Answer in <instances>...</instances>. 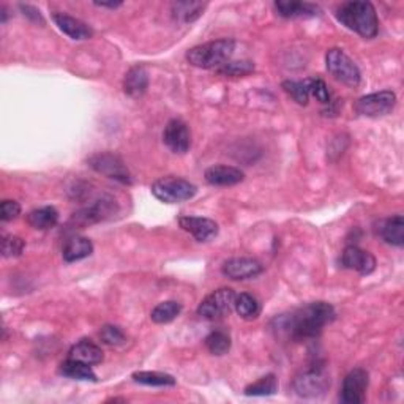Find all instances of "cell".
Returning <instances> with one entry per match:
<instances>
[{
    "instance_id": "1",
    "label": "cell",
    "mask_w": 404,
    "mask_h": 404,
    "mask_svg": "<svg viewBox=\"0 0 404 404\" xmlns=\"http://www.w3.org/2000/svg\"><path fill=\"white\" fill-rule=\"evenodd\" d=\"M335 308L327 302H313L300 307L289 314H281L273 321V329L286 334L294 341L313 340L321 335L324 327L335 321Z\"/></svg>"
},
{
    "instance_id": "2",
    "label": "cell",
    "mask_w": 404,
    "mask_h": 404,
    "mask_svg": "<svg viewBox=\"0 0 404 404\" xmlns=\"http://www.w3.org/2000/svg\"><path fill=\"white\" fill-rule=\"evenodd\" d=\"M336 19L363 38H374L379 32V19L371 2H344L336 9Z\"/></svg>"
},
{
    "instance_id": "3",
    "label": "cell",
    "mask_w": 404,
    "mask_h": 404,
    "mask_svg": "<svg viewBox=\"0 0 404 404\" xmlns=\"http://www.w3.org/2000/svg\"><path fill=\"white\" fill-rule=\"evenodd\" d=\"M235 41L233 38H221L204 45L191 48L186 53V60L190 65L204 70H218L228 63L234 54Z\"/></svg>"
},
{
    "instance_id": "4",
    "label": "cell",
    "mask_w": 404,
    "mask_h": 404,
    "mask_svg": "<svg viewBox=\"0 0 404 404\" xmlns=\"http://www.w3.org/2000/svg\"><path fill=\"white\" fill-rule=\"evenodd\" d=\"M196 193V185L176 176H166L152 184V194L164 204H180L194 198Z\"/></svg>"
},
{
    "instance_id": "5",
    "label": "cell",
    "mask_w": 404,
    "mask_h": 404,
    "mask_svg": "<svg viewBox=\"0 0 404 404\" xmlns=\"http://www.w3.org/2000/svg\"><path fill=\"white\" fill-rule=\"evenodd\" d=\"M292 388L302 398H317V396H322L330 388V376L326 368L316 363L294 379Z\"/></svg>"
},
{
    "instance_id": "6",
    "label": "cell",
    "mask_w": 404,
    "mask_h": 404,
    "mask_svg": "<svg viewBox=\"0 0 404 404\" xmlns=\"http://www.w3.org/2000/svg\"><path fill=\"white\" fill-rule=\"evenodd\" d=\"M326 65L329 73L334 76L336 81L348 85V87H358L360 81H362V73H360L356 62H354L344 51L338 48L329 49L326 55Z\"/></svg>"
},
{
    "instance_id": "7",
    "label": "cell",
    "mask_w": 404,
    "mask_h": 404,
    "mask_svg": "<svg viewBox=\"0 0 404 404\" xmlns=\"http://www.w3.org/2000/svg\"><path fill=\"white\" fill-rule=\"evenodd\" d=\"M87 163L93 171L98 172L101 176L115 180V182L124 185L133 184L132 172L128 171L124 160H122L119 155L111 154V152H100V154L92 155Z\"/></svg>"
},
{
    "instance_id": "8",
    "label": "cell",
    "mask_w": 404,
    "mask_h": 404,
    "mask_svg": "<svg viewBox=\"0 0 404 404\" xmlns=\"http://www.w3.org/2000/svg\"><path fill=\"white\" fill-rule=\"evenodd\" d=\"M235 291L230 287H220L211 292L207 297L199 303L198 314L208 321H218L230 314L234 309Z\"/></svg>"
},
{
    "instance_id": "9",
    "label": "cell",
    "mask_w": 404,
    "mask_h": 404,
    "mask_svg": "<svg viewBox=\"0 0 404 404\" xmlns=\"http://www.w3.org/2000/svg\"><path fill=\"white\" fill-rule=\"evenodd\" d=\"M396 105V95L392 90H381L370 93L357 100L356 111L365 117H382L393 111Z\"/></svg>"
},
{
    "instance_id": "10",
    "label": "cell",
    "mask_w": 404,
    "mask_h": 404,
    "mask_svg": "<svg viewBox=\"0 0 404 404\" xmlns=\"http://www.w3.org/2000/svg\"><path fill=\"white\" fill-rule=\"evenodd\" d=\"M370 386V374L363 368H356L348 373L343 381L340 400L344 404H362L366 400V390Z\"/></svg>"
},
{
    "instance_id": "11",
    "label": "cell",
    "mask_w": 404,
    "mask_h": 404,
    "mask_svg": "<svg viewBox=\"0 0 404 404\" xmlns=\"http://www.w3.org/2000/svg\"><path fill=\"white\" fill-rule=\"evenodd\" d=\"M115 212H117V202H115L111 196H103L93 202L92 206L75 213L73 221L78 226L95 225V223L110 218V216H112Z\"/></svg>"
},
{
    "instance_id": "12",
    "label": "cell",
    "mask_w": 404,
    "mask_h": 404,
    "mask_svg": "<svg viewBox=\"0 0 404 404\" xmlns=\"http://www.w3.org/2000/svg\"><path fill=\"white\" fill-rule=\"evenodd\" d=\"M264 272L262 264L253 257H233L223 262L221 273L229 280L242 281L256 278Z\"/></svg>"
},
{
    "instance_id": "13",
    "label": "cell",
    "mask_w": 404,
    "mask_h": 404,
    "mask_svg": "<svg viewBox=\"0 0 404 404\" xmlns=\"http://www.w3.org/2000/svg\"><path fill=\"white\" fill-rule=\"evenodd\" d=\"M163 141L174 154H186L191 147V133L184 120L174 119L166 125Z\"/></svg>"
},
{
    "instance_id": "14",
    "label": "cell",
    "mask_w": 404,
    "mask_h": 404,
    "mask_svg": "<svg viewBox=\"0 0 404 404\" xmlns=\"http://www.w3.org/2000/svg\"><path fill=\"white\" fill-rule=\"evenodd\" d=\"M341 265L344 269H351L358 272L360 275H370L376 269V257L370 251L351 245L341 255Z\"/></svg>"
},
{
    "instance_id": "15",
    "label": "cell",
    "mask_w": 404,
    "mask_h": 404,
    "mask_svg": "<svg viewBox=\"0 0 404 404\" xmlns=\"http://www.w3.org/2000/svg\"><path fill=\"white\" fill-rule=\"evenodd\" d=\"M179 225L198 242H208L218 235V225L204 216H182L179 218Z\"/></svg>"
},
{
    "instance_id": "16",
    "label": "cell",
    "mask_w": 404,
    "mask_h": 404,
    "mask_svg": "<svg viewBox=\"0 0 404 404\" xmlns=\"http://www.w3.org/2000/svg\"><path fill=\"white\" fill-rule=\"evenodd\" d=\"M206 182L213 186H233L245 180V172L234 166L216 164L204 172Z\"/></svg>"
},
{
    "instance_id": "17",
    "label": "cell",
    "mask_w": 404,
    "mask_h": 404,
    "mask_svg": "<svg viewBox=\"0 0 404 404\" xmlns=\"http://www.w3.org/2000/svg\"><path fill=\"white\" fill-rule=\"evenodd\" d=\"M53 19L55 26L59 27L65 35H68L71 40H89L93 37V31L90 26L83 23L81 19L70 16L67 13L57 11L53 14Z\"/></svg>"
},
{
    "instance_id": "18",
    "label": "cell",
    "mask_w": 404,
    "mask_h": 404,
    "mask_svg": "<svg viewBox=\"0 0 404 404\" xmlns=\"http://www.w3.org/2000/svg\"><path fill=\"white\" fill-rule=\"evenodd\" d=\"M149 87V75L142 65H134L129 68L124 79V92L129 98H141Z\"/></svg>"
},
{
    "instance_id": "19",
    "label": "cell",
    "mask_w": 404,
    "mask_h": 404,
    "mask_svg": "<svg viewBox=\"0 0 404 404\" xmlns=\"http://www.w3.org/2000/svg\"><path fill=\"white\" fill-rule=\"evenodd\" d=\"M68 358H75L87 365H98L103 362L105 356L100 346L92 343L90 340H81L75 346H71V349L68 352Z\"/></svg>"
},
{
    "instance_id": "20",
    "label": "cell",
    "mask_w": 404,
    "mask_h": 404,
    "mask_svg": "<svg viewBox=\"0 0 404 404\" xmlns=\"http://www.w3.org/2000/svg\"><path fill=\"white\" fill-rule=\"evenodd\" d=\"M92 253H93V245L90 239H87V237L75 235L70 237V239L65 242L62 255L67 262H76L81 261V259L89 257Z\"/></svg>"
},
{
    "instance_id": "21",
    "label": "cell",
    "mask_w": 404,
    "mask_h": 404,
    "mask_svg": "<svg viewBox=\"0 0 404 404\" xmlns=\"http://www.w3.org/2000/svg\"><path fill=\"white\" fill-rule=\"evenodd\" d=\"M275 10L283 18H313L319 14V6L309 2H275Z\"/></svg>"
},
{
    "instance_id": "22",
    "label": "cell",
    "mask_w": 404,
    "mask_h": 404,
    "mask_svg": "<svg viewBox=\"0 0 404 404\" xmlns=\"http://www.w3.org/2000/svg\"><path fill=\"white\" fill-rule=\"evenodd\" d=\"M379 234L384 242L393 247H403L404 245V220L401 215H395L381 223Z\"/></svg>"
},
{
    "instance_id": "23",
    "label": "cell",
    "mask_w": 404,
    "mask_h": 404,
    "mask_svg": "<svg viewBox=\"0 0 404 404\" xmlns=\"http://www.w3.org/2000/svg\"><path fill=\"white\" fill-rule=\"evenodd\" d=\"M27 223L28 226L38 230L53 229L59 223V212L51 206L35 208V211L27 215Z\"/></svg>"
},
{
    "instance_id": "24",
    "label": "cell",
    "mask_w": 404,
    "mask_h": 404,
    "mask_svg": "<svg viewBox=\"0 0 404 404\" xmlns=\"http://www.w3.org/2000/svg\"><path fill=\"white\" fill-rule=\"evenodd\" d=\"M59 373L65 378L70 379H76V381H90V382H97V374L93 373V370L90 368V365L79 362V360L75 358H68L60 365Z\"/></svg>"
},
{
    "instance_id": "25",
    "label": "cell",
    "mask_w": 404,
    "mask_h": 404,
    "mask_svg": "<svg viewBox=\"0 0 404 404\" xmlns=\"http://www.w3.org/2000/svg\"><path fill=\"white\" fill-rule=\"evenodd\" d=\"M207 9L206 2H176L172 4V16L182 23H194Z\"/></svg>"
},
{
    "instance_id": "26",
    "label": "cell",
    "mask_w": 404,
    "mask_h": 404,
    "mask_svg": "<svg viewBox=\"0 0 404 404\" xmlns=\"http://www.w3.org/2000/svg\"><path fill=\"white\" fill-rule=\"evenodd\" d=\"M234 309L240 317L247 321H253L261 314V303L255 297V295L242 292L239 295H235L234 302Z\"/></svg>"
},
{
    "instance_id": "27",
    "label": "cell",
    "mask_w": 404,
    "mask_h": 404,
    "mask_svg": "<svg viewBox=\"0 0 404 404\" xmlns=\"http://www.w3.org/2000/svg\"><path fill=\"white\" fill-rule=\"evenodd\" d=\"M182 313V303L176 300L161 302L152 309L150 319L155 324H169L176 319V317Z\"/></svg>"
},
{
    "instance_id": "28",
    "label": "cell",
    "mask_w": 404,
    "mask_h": 404,
    "mask_svg": "<svg viewBox=\"0 0 404 404\" xmlns=\"http://www.w3.org/2000/svg\"><path fill=\"white\" fill-rule=\"evenodd\" d=\"M133 381L149 387H174L176 379L168 373L160 371H136L133 373Z\"/></svg>"
},
{
    "instance_id": "29",
    "label": "cell",
    "mask_w": 404,
    "mask_h": 404,
    "mask_svg": "<svg viewBox=\"0 0 404 404\" xmlns=\"http://www.w3.org/2000/svg\"><path fill=\"white\" fill-rule=\"evenodd\" d=\"M278 390V379L275 374H267L256 382H253L245 388V395L248 396H270Z\"/></svg>"
},
{
    "instance_id": "30",
    "label": "cell",
    "mask_w": 404,
    "mask_h": 404,
    "mask_svg": "<svg viewBox=\"0 0 404 404\" xmlns=\"http://www.w3.org/2000/svg\"><path fill=\"white\" fill-rule=\"evenodd\" d=\"M206 348L213 356H225L230 349V336L223 330H213L206 336Z\"/></svg>"
},
{
    "instance_id": "31",
    "label": "cell",
    "mask_w": 404,
    "mask_h": 404,
    "mask_svg": "<svg viewBox=\"0 0 404 404\" xmlns=\"http://www.w3.org/2000/svg\"><path fill=\"white\" fill-rule=\"evenodd\" d=\"M220 76H228V78H242L248 76L255 71V63L250 60H234L228 62L220 67L218 70H215Z\"/></svg>"
},
{
    "instance_id": "32",
    "label": "cell",
    "mask_w": 404,
    "mask_h": 404,
    "mask_svg": "<svg viewBox=\"0 0 404 404\" xmlns=\"http://www.w3.org/2000/svg\"><path fill=\"white\" fill-rule=\"evenodd\" d=\"M283 89L287 93V95H291V98L294 101H297L299 105H302V106L308 105L309 90H308L307 79H305V81H285Z\"/></svg>"
},
{
    "instance_id": "33",
    "label": "cell",
    "mask_w": 404,
    "mask_h": 404,
    "mask_svg": "<svg viewBox=\"0 0 404 404\" xmlns=\"http://www.w3.org/2000/svg\"><path fill=\"white\" fill-rule=\"evenodd\" d=\"M26 248L24 240L18 235H4L2 239V256L4 257H18L23 255Z\"/></svg>"
},
{
    "instance_id": "34",
    "label": "cell",
    "mask_w": 404,
    "mask_h": 404,
    "mask_svg": "<svg viewBox=\"0 0 404 404\" xmlns=\"http://www.w3.org/2000/svg\"><path fill=\"white\" fill-rule=\"evenodd\" d=\"M100 338L107 346H120L127 341L124 330L117 326H105L100 330Z\"/></svg>"
},
{
    "instance_id": "35",
    "label": "cell",
    "mask_w": 404,
    "mask_h": 404,
    "mask_svg": "<svg viewBox=\"0 0 404 404\" xmlns=\"http://www.w3.org/2000/svg\"><path fill=\"white\" fill-rule=\"evenodd\" d=\"M309 95H313L322 105H330V92L322 79H307Z\"/></svg>"
},
{
    "instance_id": "36",
    "label": "cell",
    "mask_w": 404,
    "mask_h": 404,
    "mask_svg": "<svg viewBox=\"0 0 404 404\" xmlns=\"http://www.w3.org/2000/svg\"><path fill=\"white\" fill-rule=\"evenodd\" d=\"M21 213V206L19 202L5 199L0 204V220L2 221H11L14 218H18V215Z\"/></svg>"
},
{
    "instance_id": "37",
    "label": "cell",
    "mask_w": 404,
    "mask_h": 404,
    "mask_svg": "<svg viewBox=\"0 0 404 404\" xmlns=\"http://www.w3.org/2000/svg\"><path fill=\"white\" fill-rule=\"evenodd\" d=\"M19 9L24 11V13H23L24 16H27L28 19H32L33 23L45 24V19H43L41 13H40L37 9H33V6H31V5H19Z\"/></svg>"
},
{
    "instance_id": "38",
    "label": "cell",
    "mask_w": 404,
    "mask_h": 404,
    "mask_svg": "<svg viewBox=\"0 0 404 404\" xmlns=\"http://www.w3.org/2000/svg\"><path fill=\"white\" fill-rule=\"evenodd\" d=\"M97 6H103V9H119L122 2H95Z\"/></svg>"
},
{
    "instance_id": "39",
    "label": "cell",
    "mask_w": 404,
    "mask_h": 404,
    "mask_svg": "<svg viewBox=\"0 0 404 404\" xmlns=\"http://www.w3.org/2000/svg\"><path fill=\"white\" fill-rule=\"evenodd\" d=\"M6 16H9V13H6V6L2 5V23H6Z\"/></svg>"
}]
</instances>
